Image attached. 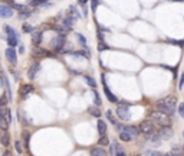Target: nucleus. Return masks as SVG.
<instances>
[{
	"label": "nucleus",
	"instance_id": "obj_1",
	"mask_svg": "<svg viewBox=\"0 0 184 156\" xmlns=\"http://www.w3.org/2000/svg\"><path fill=\"white\" fill-rule=\"evenodd\" d=\"M176 103H177V98L174 97V96H168V97H164V98H161V100H158L155 105H157V109H158L160 111L171 116V114H174V111H176Z\"/></svg>",
	"mask_w": 184,
	"mask_h": 156
},
{
	"label": "nucleus",
	"instance_id": "obj_2",
	"mask_svg": "<svg viewBox=\"0 0 184 156\" xmlns=\"http://www.w3.org/2000/svg\"><path fill=\"white\" fill-rule=\"evenodd\" d=\"M150 118L153 120V122L155 123V124H158L160 127L161 126H170L171 124V118H170V116L165 113H163V111H153V113H150Z\"/></svg>",
	"mask_w": 184,
	"mask_h": 156
},
{
	"label": "nucleus",
	"instance_id": "obj_3",
	"mask_svg": "<svg viewBox=\"0 0 184 156\" xmlns=\"http://www.w3.org/2000/svg\"><path fill=\"white\" fill-rule=\"evenodd\" d=\"M3 29H4V32H6V41H7L9 47H13V48H15V47L17 45V42H19L16 30L13 29L12 26H9V25H3Z\"/></svg>",
	"mask_w": 184,
	"mask_h": 156
},
{
	"label": "nucleus",
	"instance_id": "obj_4",
	"mask_svg": "<svg viewBox=\"0 0 184 156\" xmlns=\"http://www.w3.org/2000/svg\"><path fill=\"white\" fill-rule=\"evenodd\" d=\"M140 130L147 136H151V135H155V133H157V130H155V123L153 122L151 118L141 122V124H140Z\"/></svg>",
	"mask_w": 184,
	"mask_h": 156
},
{
	"label": "nucleus",
	"instance_id": "obj_5",
	"mask_svg": "<svg viewBox=\"0 0 184 156\" xmlns=\"http://www.w3.org/2000/svg\"><path fill=\"white\" fill-rule=\"evenodd\" d=\"M65 42H66V38H65V35H63V33H59L58 36H55V38L50 41V49L61 52V51H62V48H63V45H65Z\"/></svg>",
	"mask_w": 184,
	"mask_h": 156
},
{
	"label": "nucleus",
	"instance_id": "obj_6",
	"mask_svg": "<svg viewBox=\"0 0 184 156\" xmlns=\"http://www.w3.org/2000/svg\"><path fill=\"white\" fill-rule=\"evenodd\" d=\"M117 114L118 117L121 118V120H130L131 114H130V107H128V104L127 105H119L117 109Z\"/></svg>",
	"mask_w": 184,
	"mask_h": 156
},
{
	"label": "nucleus",
	"instance_id": "obj_7",
	"mask_svg": "<svg viewBox=\"0 0 184 156\" xmlns=\"http://www.w3.org/2000/svg\"><path fill=\"white\" fill-rule=\"evenodd\" d=\"M6 58H7V61L12 64V65H16L17 54H16V51H15V48L13 47H9L7 49H6Z\"/></svg>",
	"mask_w": 184,
	"mask_h": 156
},
{
	"label": "nucleus",
	"instance_id": "obj_8",
	"mask_svg": "<svg viewBox=\"0 0 184 156\" xmlns=\"http://www.w3.org/2000/svg\"><path fill=\"white\" fill-rule=\"evenodd\" d=\"M157 135H158L161 139H168V137L173 136V129L170 126H161Z\"/></svg>",
	"mask_w": 184,
	"mask_h": 156
},
{
	"label": "nucleus",
	"instance_id": "obj_9",
	"mask_svg": "<svg viewBox=\"0 0 184 156\" xmlns=\"http://www.w3.org/2000/svg\"><path fill=\"white\" fill-rule=\"evenodd\" d=\"M39 71H40V64L35 62L33 65L29 68V71H27V77H29V80H35V78L38 77Z\"/></svg>",
	"mask_w": 184,
	"mask_h": 156
},
{
	"label": "nucleus",
	"instance_id": "obj_10",
	"mask_svg": "<svg viewBox=\"0 0 184 156\" xmlns=\"http://www.w3.org/2000/svg\"><path fill=\"white\" fill-rule=\"evenodd\" d=\"M102 84H104V91H105V94H107V98H108L111 103H117L118 98L115 97V96L111 93V90L108 88V85H107V81H105V75H102Z\"/></svg>",
	"mask_w": 184,
	"mask_h": 156
},
{
	"label": "nucleus",
	"instance_id": "obj_11",
	"mask_svg": "<svg viewBox=\"0 0 184 156\" xmlns=\"http://www.w3.org/2000/svg\"><path fill=\"white\" fill-rule=\"evenodd\" d=\"M0 16L3 19H7V17H12L13 16V10L10 6H6V4H2L0 6Z\"/></svg>",
	"mask_w": 184,
	"mask_h": 156
},
{
	"label": "nucleus",
	"instance_id": "obj_12",
	"mask_svg": "<svg viewBox=\"0 0 184 156\" xmlns=\"http://www.w3.org/2000/svg\"><path fill=\"white\" fill-rule=\"evenodd\" d=\"M33 91V85L32 84H25V85H22L20 90H19V93H20L22 98H26L27 96H29V93H32Z\"/></svg>",
	"mask_w": 184,
	"mask_h": 156
},
{
	"label": "nucleus",
	"instance_id": "obj_13",
	"mask_svg": "<svg viewBox=\"0 0 184 156\" xmlns=\"http://www.w3.org/2000/svg\"><path fill=\"white\" fill-rule=\"evenodd\" d=\"M122 150H124V149H122L121 145L115 142V143H112V145H111V148H109V155H111V156H117L118 153L122 152Z\"/></svg>",
	"mask_w": 184,
	"mask_h": 156
},
{
	"label": "nucleus",
	"instance_id": "obj_14",
	"mask_svg": "<svg viewBox=\"0 0 184 156\" xmlns=\"http://www.w3.org/2000/svg\"><path fill=\"white\" fill-rule=\"evenodd\" d=\"M42 36H43L42 32H39V30H35L33 32V35H32V43H33L35 47L40 45V42H42Z\"/></svg>",
	"mask_w": 184,
	"mask_h": 156
},
{
	"label": "nucleus",
	"instance_id": "obj_15",
	"mask_svg": "<svg viewBox=\"0 0 184 156\" xmlns=\"http://www.w3.org/2000/svg\"><path fill=\"white\" fill-rule=\"evenodd\" d=\"M75 19H76V17L73 16V15H68V17L63 20V26L68 28V29H71L72 26L75 25Z\"/></svg>",
	"mask_w": 184,
	"mask_h": 156
},
{
	"label": "nucleus",
	"instance_id": "obj_16",
	"mask_svg": "<svg viewBox=\"0 0 184 156\" xmlns=\"http://www.w3.org/2000/svg\"><path fill=\"white\" fill-rule=\"evenodd\" d=\"M124 130L128 131V133H130L132 137H138V136H140V133H141V130H138L135 126H125V127H124Z\"/></svg>",
	"mask_w": 184,
	"mask_h": 156
},
{
	"label": "nucleus",
	"instance_id": "obj_17",
	"mask_svg": "<svg viewBox=\"0 0 184 156\" xmlns=\"http://www.w3.org/2000/svg\"><path fill=\"white\" fill-rule=\"evenodd\" d=\"M0 142H2V145H3L4 148H7L9 145H10V136H9L7 130L2 131V139H0Z\"/></svg>",
	"mask_w": 184,
	"mask_h": 156
},
{
	"label": "nucleus",
	"instance_id": "obj_18",
	"mask_svg": "<svg viewBox=\"0 0 184 156\" xmlns=\"http://www.w3.org/2000/svg\"><path fill=\"white\" fill-rule=\"evenodd\" d=\"M32 55H33L35 58H40V56H48L49 52L46 51V49H42V48H36V49H33Z\"/></svg>",
	"mask_w": 184,
	"mask_h": 156
},
{
	"label": "nucleus",
	"instance_id": "obj_19",
	"mask_svg": "<svg viewBox=\"0 0 184 156\" xmlns=\"http://www.w3.org/2000/svg\"><path fill=\"white\" fill-rule=\"evenodd\" d=\"M91 156H107V152L104 148H94L91 150Z\"/></svg>",
	"mask_w": 184,
	"mask_h": 156
},
{
	"label": "nucleus",
	"instance_id": "obj_20",
	"mask_svg": "<svg viewBox=\"0 0 184 156\" xmlns=\"http://www.w3.org/2000/svg\"><path fill=\"white\" fill-rule=\"evenodd\" d=\"M98 131H99L101 136H104L105 133H107V124H105L104 120H98Z\"/></svg>",
	"mask_w": 184,
	"mask_h": 156
},
{
	"label": "nucleus",
	"instance_id": "obj_21",
	"mask_svg": "<svg viewBox=\"0 0 184 156\" xmlns=\"http://www.w3.org/2000/svg\"><path fill=\"white\" fill-rule=\"evenodd\" d=\"M0 111H2V116H4L9 122H12V114H10V110H9L6 105H2V107H0Z\"/></svg>",
	"mask_w": 184,
	"mask_h": 156
},
{
	"label": "nucleus",
	"instance_id": "obj_22",
	"mask_svg": "<svg viewBox=\"0 0 184 156\" xmlns=\"http://www.w3.org/2000/svg\"><path fill=\"white\" fill-rule=\"evenodd\" d=\"M119 139L122 140V142H131V139H132V136L130 135V133H128V131H121V133H119Z\"/></svg>",
	"mask_w": 184,
	"mask_h": 156
},
{
	"label": "nucleus",
	"instance_id": "obj_23",
	"mask_svg": "<svg viewBox=\"0 0 184 156\" xmlns=\"http://www.w3.org/2000/svg\"><path fill=\"white\" fill-rule=\"evenodd\" d=\"M9 120L4 116H0V126H2V130H7V127H9Z\"/></svg>",
	"mask_w": 184,
	"mask_h": 156
},
{
	"label": "nucleus",
	"instance_id": "obj_24",
	"mask_svg": "<svg viewBox=\"0 0 184 156\" xmlns=\"http://www.w3.org/2000/svg\"><path fill=\"white\" fill-rule=\"evenodd\" d=\"M98 143H99L101 146H107V145H109V139H108V136H107V135L101 136L99 140H98Z\"/></svg>",
	"mask_w": 184,
	"mask_h": 156
},
{
	"label": "nucleus",
	"instance_id": "obj_25",
	"mask_svg": "<svg viewBox=\"0 0 184 156\" xmlns=\"http://www.w3.org/2000/svg\"><path fill=\"white\" fill-rule=\"evenodd\" d=\"M85 80H86V82H88L89 87H92V88H95L96 87V81L94 80V78H91L89 75H85Z\"/></svg>",
	"mask_w": 184,
	"mask_h": 156
},
{
	"label": "nucleus",
	"instance_id": "obj_26",
	"mask_svg": "<svg viewBox=\"0 0 184 156\" xmlns=\"http://www.w3.org/2000/svg\"><path fill=\"white\" fill-rule=\"evenodd\" d=\"M88 111L92 114V116H95V117H101V111L96 109V107H89Z\"/></svg>",
	"mask_w": 184,
	"mask_h": 156
},
{
	"label": "nucleus",
	"instance_id": "obj_27",
	"mask_svg": "<svg viewBox=\"0 0 184 156\" xmlns=\"http://www.w3.org/2000/svg\"><path fill=\"white\" fill-rule=\"evenodd\" d=\"M15 148H16V152L17 153H23V146H22L20 140H16V142H15Z\"/></svg>",
	"mask_w": 184,
	"mask_h": 156
},
{
	"label": "nucleus",
	"instance_id": "obj_28",
	"mask_svg": "<svg viewBox=\"0 0 184 156\" xmlns=\"http://www.w3.org/2000/svg\"><path fill=\"white\" fill-rule=\"evenodd\" d=\"M145 156H167V155H163V153L157 152V150H147Z\"/></svg>",
	"mask_w": 184,
	"mask_h": 156
},
{
	"label": "nucleus",
	"instance_id": "obj_29",
	"mask_svg": "<svg viewBox=\"0 0 184 156\" xmlns=\"http://www.w3.org/2000/svg\"><path fill=\"white\" fill-rule=\"evenodd\" d=\"M107 49H109L108 45L105 42H102V41H99V43H98V51H107Z\"/></svg>",
	"mask_w": 184,
	"mask_h": 156
},
{
	"label": "nucleus",
	"instance_id": "obj_30",
	"mask_svg": "<svg viewBox=\"0 0 184 156\" xmlns=\"http://www.w3.org/2000/svg\"><path fill=\"white\" fill-rule=\"evenodd\" d=\"M76 38H78V41H79V43H82L84 47H86V39H85V36H84V35L76 33Z\"/></svg>",
	"mask_w": 184,
	"mask_h": 156
},
{
	"label": "nucleus",
	"instance_id": "obj_31",
	"mask_svg": "<svg viewBox=\"0 0 184 156\" xmlns=\"http://www.w3.org/2000/svg\"><path fill=\"white\" fill-rule=\"evenodd\" d=\"M23 137H25V148L29 149V133H27V131H23Z\"/></svg>",
	"mask_w": 184,
	"mask_h": 156
},
{
	"label": "nucleus",
	"instance_id": "obj_32",
	"mask_svg": "<svg viewBox=\"0 0 184 156\" xmlns=\"http://www.w3.org/2000/svg\"><path fill=\"white\" fill-rule=\"evenodd\" d=\"M30 15H32L30 12H27V10H23V12H20L19 17H20V19H27V17H30Z\"/></svg>",
	"mask_w": 184,
	"mask_h": 156
},
{
	"label": "nucleus",
	"instance_id": "obj_33",
	"mask_svg": "<svg viewBox=\"0 0 184 156\" xmlns=\"http://www.w3.org/2000/svg\"><path fill=\"white\" fill-rule=\"evenodd\" d=\"M23 32H26V33H29V32H33V28L30 25H27V23H25L23 25Z\"/></svg>",
	"mask_w": 184,
	"mask_h": 156
},
{
	"label": "nucleus",
	"instance_id": "obj_34",
	"mask_svg": "<svg viewBox=\"0 0 184 156\" xmlns=\"http://www.w3.org/2000/svg\"><path fill=\"white\" fill-rule=\"evenodd\" d=\"M98 2H99V0H92V3H91V7H92V12H95L96 10V7H98Z\"/></svg>",
	"mask_w": 184,
	"mask_h": 156
},
{
	"label": "nucleus",
	"instance_id": "obj_35",
	"mask_svg": "<svg viewBox=\"0 0 184 156\" xmlns=\"http://www.w3.org/2000/svg\"><path fill=\"white\" fill-rule=\"evenodd\" d=\"M178 114L184 118V103H181V104L178 105Z\"/></svg>",
	"mask_w": 184,
	"mask_h": 156
},
{
	"label": "nucleus",
	"instance_id": "obj_36",
	"mask_svg": "<svg viewBox=\"0 0 184 156\" xmlns=\"http://www.w3.org/2000/svg\"><path fill=\"white\" fill-rule=\"evenodd\" d=\"M107 117L109 118V122L112 123V124H117V122H115V118L112 117V114H111V111H107Z\"/></svg>",
	"mask_w": 184,
	"mask_h": 156
},
{
	"label": "nucleus",
	"instance_id": "obj_37",
	"mask_svg": "<svg viewBox=\"0 0 184 156\" xmlns=\"http://www.w3.org/2000/svg\"><path fill=\"white\" fill-rule=\"evenodd\" d=\"M94 96H95V103L99 105L101 104V100H99V96H98V93H96V91H94Z\"/></svg>",
	"mask_w": 184,
	"mask_h": 156
},
{
	"label": "nucleus",
	"instance_id": "obj_38",
	"mask_svg": "<svg viewBox=\"0 0 184 156\" xmlns=\"http://www.w3.org/2000/svg\"><path fill=\"white\" fill-rule=\"evenodd\" d=\"M45 2H48V0H32V4H40V3H45Z\"/></svg>",
	"mask_w": 184,
	"mask_h": 156
},
{
	"label": "nucleus",
	"instance_id": "obj_39",
	"mask_svg": "<svg viewBox=\"0 0 184 156\" xmlns=\"http://www.w3.org/2000/svg\"><path fill=\"white\" fill-rule=\"evenodd\" d=\"M183 85H184V74L181 75V78H180V84H178V88L183 90Z\"/></svg>",
	"mask_w": 184,
	"mask_h": 156
},
{
	"label": "nucleus",
	"instance_id": "obj_40",
	"mask_svg": "<svg viewBox=\"0 0 184 156\" xmlns=\"http://www.w3.org/2000/svg\"><path fill=\"white\" fill-rule=\"evenodd\" d=\"M167 156H183V155H181V153H178V152H170Z\"/></svg>",
	"mask_w": 184,
	"mask_h": 156
},
{
	"label": "nucleus",
	"instance_id": "obj_41",
	"mask_svg": "<svg viewBox=\"0 0 184 156\" xmlns=\"http://www.w3.org/2000/svg\"><path fill=\"white\" fill-rule=\"evenodd\" d=\"M98 38H99V41H104V35H102V32H101V29L98 30Z\"/></svg>",
	"mask_w": 184,
	"mask_h": 156
},
{
	"label": "nucleus",
	"instance_id": "obj_42",
	"mask_svg": "<svg viewBox=\"0 0 184 156\" xmlns=\"http://www.w3.org/2000/svg\"><path fill=\"white\" fill-rule=\"evenodd\" d=\"M2 156H13V155H12V152H10V150H4Z\"/></svg>",
	"mask_w": 184,
	"mask_h": 156
},
{
	"label": "nucleus",
	"instance_id": "obj_43",
	"mask_svg": "<svg viewBox=\"0 0 184 156\" xmlns=\"http://www.w3.org/2000/svg\"><path fill=\"white\" fill-rule=\"evenodd\" d=\"M86 2H88V0H78V3H79L81 6H85V4H86Z\"/></svg>",
	"mask_w": 184,
	"mask_h": 156
},
{
	"label": "nucleus",
	"instance_id": "obj_44",
	"mask_svg": "<svg viewBox=\"0 0 184 156\" xmlns=\"http://www.w3.org/2000/svg\"><path fill=\"white\" fill-rule=\"evenodd\" d=\"M19 52H20V54H23V52H25V47H23V45H20V47H19Z\"/></svg>",
	"mask_w": 184,
	"mask_h": 156
},
{
	"label": "nucleus",
	"instance_id": "obj_45",
	"mask_svg": "<svg viewBox=\"0 0 184 156\" xmlns=\"http://www.w3.org/2000/svg\"><path fill=\"white\" fill-rule=\"evenodd\" d=\"M117 156H127V153L125 152H124V150H122V152H119V153H118V155Z\"/></svg>",
	"mask_w": 184,
	"mask_h": 156
},
{
	"label": "nucleus",
	"instance_id": "obj_46",
	"mask_svg": "<svg viewBox=\"0 0 184 156\" xmlns=\"http://www.w3.org/2000/svg\"><path fill=\"white\" fill-rule=\"evenodd\" d=\"M171 2H184V0H171Z\"/></svg>",
	"mask_w": 184,
	"mask_h": 156
},
{
	"label": "nucleus",
	"instance_id": "obj_47",
	"mask_svg": "<svg viewBox=\"0 0 184 156\" xmlns=\"http://www.w3.org/2000/svg\"><path fill=\"white\" fill-rule=\"evenodd\" d=\"M135 156H140V155H135Z\"/></svg>",
	"mask_w": 184,
	"mask_h": 156
},
{
	"label": "nucleus",
	"instance_id": "obj_48",
	"mask_svg": "<svg viewBox=\"0 0 184 156\" xmlns=\"http://www.w3.org/2000/svg\"><path fill=\"white\" fill-rule=\"evenodd\" d=\"M183 136H184V131H183Z\"/></svg>",
	"mask_w": 184,
	"mask_h": 156
},
{
	"label": "nucleus",
	"instance_id": "obj_49",
	"mask_svg": "<svg viewBox=\"0 0 184 156\" xmlns=\"http://www.w3.org/2000/svg\"><path fill=\"white\" fill-rule=\"evenodd\" d=\"M183 150H184V146H183Z\"/></svg>",
	"mask_w": 184,
	"mask_h": 156
}]
</instances>
